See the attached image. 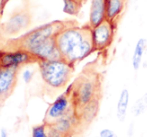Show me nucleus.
<instances>
[{"instance_id":"20","label":"nucleus","mask_w":147,"mask_h":137,"mask_svg":"<svg viewBox=\"0 0 147 137\" xmlns=\"http://www.w3.org/2000/svg\"><path fill=\"white\" fill-rule=\"evenodd\" d=\"M0 137H8V133L5 128H2L1 129V131H0Z\"/></svg>"},{"instance_id":"14","label":"nucleus","mask_w":147,"mask_h":137,"mask_svg":"<svg viewBox=\"0 0 147 137\" xmlns=\"http://www.w3.org/2000/svg\"><path fill=\"white\" fill-rule=\"evenodd\" d=\"M147 47V40L145 38H140L136 42L134 47L133 55H132V67L135 71H138L141 66L142 59H143L144 52Z\"/></svg>"},{"instance_id":"17","label":"nucleus","mask_w":147,"mask_h":137,"mask_svg":"<svg viewBox=\"0 0 147 137\" xmlns=\"http://www.w3.org/2000/svg\"><path fill=\"white\" fill-rule=\"evenodd\" d=\"M31 137H52L48 131L47 124L43 122L42 124L35 125L31 130Z\"/></svg>"},{"instance_id":"11","label":"nucleus","mask_w":147,"mask_h":137,"mask_svg":"<svg viewBox=\"0 0 147 137\" xmlns=\"http://www.w3.org/2000/svg\"><path fill=\"white\" fill-rule=\"evenodd\" d=\"M99 102L100 99H95L76 111V114L79 118L80 125H89L96 118L99 112Z\"/></svg>"},{"instance_id":"9","label":"nucleus","mask_w":147,"mask_h":137,"mask_svg":"<svg viewBox=\"0 0 147 137\" xmlns=\"http://www.w3.org/2000/svg\"><path fill=\"white\" fill-rule=\"evenodd\" d=\"M18 70L0 67V104H3L13 93L17 83Z\"/></svg>"},{"instance_id":"12","label":"nucleus","mask_w":147,"mask_h":137,"mask_svg":"<svg viewBox=\"0 0 147 137\" xmlns=\"http://www.w3.org/2000/svg\"><path fill=\"white\" fill-rule=\"evenodd\" d=\"M127 0H106L107 20L117 24L124 12Z\"/></svg>"},{"instance_id":"18","label":"nucleus","mask_w":147,"mask_h":137,"mask_svg":"<svg viewBox=\"0 0 147 137\" xmlns=\"http://www.w3.org/2000/svg\"><path fill=\"white\" fill-rule=\"evenodd\" d=\"M33 76H34V71L32 69H30V68H26L22 72V79L25 83H30Z\"/></svg>"},{"instance_id":"22","label":"nucleus","mask_w":147,"mask_h":137,"mask_svg":"<svg viewBox=\"0 0 147 137\" xmlns=\"http://www.w3.org/2000/svg\"><path fill=\"white\" fill-rule=\"evenodd\" d=\"M95 137H99V136H95Z\"/></svg>"},{"instance_id":"7","label":"nucleus","mask_w":147,"mask_h":137,"mask_svg":"<svg viewBox=\"0 0 147 137\" xmlns=\"http://www.w3.org/2000/svg\"><path fill=\"white\" fill-rule=\"evenodd\" d=\"M30 63H37V60L27 51L22 49H0V67L16 68Z\"/></svg>"},{"instance_id":"3","label":"nucleus","mask_w":147,"mask_h":137,"mask_svg":"<svg viewBox=\"0 0 147 137\" xmlns=\"http://www.w3.org/2000/svg\"><path fill=\"white\" fill-rule=\"evenodd\" d=\"M43 82L51 89H64L70 82L74 73V67L62 58L56 60L37 62Z\"/></svg>"},{"instance_id":"21","label":"nucleus","mask_w":147,"mask_h":137,"mask_svg":"<svg viewBox=\"0 0 147 137\" xmlns=\"http://www.w3.org/2000/svg\"><path fill=\"white\" fill-rule=\"evenodd\" d=\"M80 1H82V2H84V1H85V0H80Z\"/></svg>"},{"instance_id":"8","label":"nucleus","mask_w":147,"mask_h":137,"mask_svg":"<svg viewBox=\"0 0 147 137\" xmlns=\"http://www.w3.org/2000/svg\"><path fill=\"white\" fill-rule=\"evenodd\" d=\"M30 23L31 16L29 12L26 10H20L12 14L9 19L1 26V32L5 36H13L27 29Z\"/></svg>"},{"instance_id":"6","label":"nucleus","mask_w":147,"mask_h":137,"mask_svg":"<svg viewBox=\"0 0 147 137\" xmlns=\"http://www.w3.org/2000/svg\"><path fill=\"white\" fill-rule=\"evenodd\" d=\"M117 24L105 20L92 28V41L95 51H104L113 43Z\"/></svg>"},{"instance_id":"4","label":"nucleus","mask_w":147,"mask_h":137,"mask_svg":"<svg viewBox=\"0 0 147 137\" xmlns=\"http://www.w3.org/2000/svg\"><path fill=\"white\" fill-rule=\"evenodd\" d=\"M76 111L95 99H100L101 82L99 74L87 71L81 73L71 85Z\"/></svg>"},{"instance_id":"13","label":"nucleus","mask_w":147,"mask_h":137,"mask_svg":"<svg viewBox=\"0 0 147 137\" xmlns=\"http://www.w3.org/2000/svg\"><path fill=\"white\" fill-rule=\"evenodd\" d=\"M129 90L127 88L122 89L119 94V98H118L116 106V116L117 119L120 122H124L126 119V114H127L128 105H129Z\"/></svg>"},{"instance_id":"5","label":"nucleus","mask_w":147,"mask_h":137,"mask_svg":"<svg viewBox=\"0 0 147 137\" xmlns=\"http://www.w3.org/2000/svg\"><path fill=\"white\" fill-rule=\"evenodd\" d=\"M76 113V107L74 104L73 97H72L71 86L61 95H59L47 109L45 113L44 121L45 123H52L56 120L63 118L65 116Z\"/></svg>"},{"instance_id":"15","label":"nucleus","mask_w":147,"mask_h":137,"mask_svg":"<svg viewBox=\"0 0 147 137\" xmlns=\"http://www.w3.org/2000/svg\"><path fill=\"white\" fill-rule=\"evenodd\" d=\"M83 2L80 0H63V12L68 15L76 16L79 14Z\"/></svg>"},{"instance_id":"19","label":"nucleus","mask_w":147,"mask_h":137,"mask_svg":"<svg viewBox=\"0 0 147 137\" xmlns=\"http://www.w3.org/2000/svg\"><path fill=\"white\" fill-rule=\"evenodd\" d=\"M99 137H118V136L113 130L109 129V128H104V129H102L100 131Z\"/></svg>"},{"instance_id":"2","label":"nucleus","mask_w":147,"mask_h":137,"mask_svg":"<svg viewBox=\"0 0 147 137\" xmlns=\"http://www.w3.org/2000/svg\"><path fill=\"white\" fill-rule=\"evenodd\" d=\"M68 21L56 20L47 24H43L18 38L8 40L5 47L2 49H22L27 51L28 53H31L47 39L56 37V35L65 27Z\"/></svg>"},{"instance_id":"1","label":"nucleus","mask_w":147,"mask_h":137,"mask_svg":"<svg viewBox=\"0 0 147 137\" xmlns=\"http://www.w3.org/2000/svg\"><path fill=\"white\" fill-rule=\"evenodd\" d=\"M60 56L75 66L94 52L92 27L89 24L80 26L75 21H68L55 37Z\"/></svg>"},{"instance_id":"10","label":"nucleus","mask_w":147,"mask_h":137,"mask_svg":"<svg viewBox=\"0 0 147 137\" xmlns=\"http://www.w3.org/2000/svg\"><path fill=\"white\" fill-rule=\"evenodd\" d=\"M106 19V0H91L89 9V25L93 28Z\"/></svg>"},{"instance_id":"16","label":"nucleus","mask_w":147,"mask_h":137,"mask_svg":"<svg viewBox=\"0 0 147 137\" xmlns=\"http://www.w3.org/2000/svg\"><path fill=\"white\" fill-rule=\"evenodd\" d=\"M145 110H147V93H145L142 97H140L138 100H136V102L133 105V108H132V112H133L134 116H139L143 112H145Z\"/></svg>"}]
</instances>
